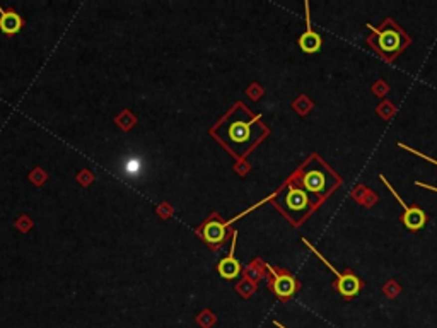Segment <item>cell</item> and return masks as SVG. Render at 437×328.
<instances>
[{
    "instance_id": "6da1fadb",
    "label": "cell",
    "mask_w": 437,
    "mask_h": 328,
    "mask_svg": "<svg viewBox=\"0 0 437 328\" xmlns=\"http://www.w3.org/2000/svg\"><path fill=\"white\" fill-rule=\"evenodd\" d=\"M366 27L372 31V34L367 36L366 39L367 45L386 62H393L405 48L412 45V38L391 17H388L379 27L369 22L366 24Z\"/></svg>"
},
{
    "instance_id": "7a4b0ae2",
    "label": "cell",
    "mask_w": 437,
    "mask_h": 328,
    "mask_svg": "<svg viewBox=\"0 0 437 328\" xmlns=\"http://www.w3.org/2000/svg\"><path fill=\"white\" fill-rule=\"evenodd\" d=\"M297 181L302 190H306L316 202L321 203L328 195H331L340 178L323 161H319V158L312 156L306 167L300 171V178H297Z\"/></svg>"
},
{
    "instance_id": "3957f363",
    "label": "cell",
    "mask_w": 437,
    "mask_h": 328,
    "mask_svg": "<svg viewBox=\"0 0 437 328\" xmlns=\"http://www.w3.org/2000/svg\"><path fill=\"white\" fill-rule=\"evenodd\" d=\"M316 205H319V202H316L306 190H302L294 181L289 183L286 191H282L277 198V207L294 224L302 222Z\"/></svg>"
},
{
    "instance_id": "277c9868",
    "label": "cell",
    "mask_w": 437,
    "mask_h": 328,
    "mask_svg": "<svg viewBox=\"0 0 437 328\" xmlns=\"http://www.w3.org/2000/svg\"><path fill=\"white\" fill-rule=\"evenodd\" d=\"M258 122L260 118H250L248 113L243 118L232 120V122H229L224 141H227L232 149H239L238 154L248 153V149L262 139V134L255 132V129L258 127Z\"/></svg>"
},
{
    "instance_id": "5b68a950",
    "label": "cell",
    "mask_w": 437,
    "mask_h": 328,
    "mask_svg": "<svg viewBox=\"0 0 437 328\" xmlns=\"http://www.w3.org/2000/svg\"><path fill=\"white\" fill-rule=\"evenodd\" d=\"M379 178H381V181L384 183V185L388 186V190L391 191V195L393 197H395L396 200H398L400 202V205L403 207V224H405V227H407V229H410V231H419V229H422L424 226H426V222H427V215H426V212L424 210H420L419 207H410V205H407V203L403 202V198L400 197L398 193H396V190L395 188H393L391 185H390V181H388L386 179V176H383V174H379Z\"/></svg>"
},
{
    "instance_id": "8992f818",
    "label": "cell",
    "mask_w": 437,
    "mask_h": 328,
    "mask_svg": "<svg viewBox=\"0 0 437 328\" xmlns=\"http://www.w3.org/2000/svg\"><path fill=\"white\" fill-rule=\"evenodd\" d=\"M360 287H362V282H360V279L357 277L352 270H345L340 277H336L335 281L336 293L343 296L345 299L355 298V296L360 293Z\"/></svg>"
},
{
    "instance_id": "52a82bcc",
    "label": "cell",
    "mask_w": 437,
    "mask_h": 328,
    "mask_svg": "<svg viewBox=\"0 0 437 328\" xmlns=\"http://www.w3.org/2000/svg\"><path fill=\"white\" fill-rule=\"evenodd\" d=\"M299 46L304 53L311 55L321 48V36L314 33L311 27V15H309V3H306V31L304 34H300L299 38Z\"/></svg>"
},
{
    "instance_id": "ba28073f",
    "label": "cell",
    "mask_w": 437,
    "mask_h": 328,
    "mask_svg": "<svg viewBox=\"0 0 437 328\" xmlns=\"http://www.w3.org/2000/svg\"><path fill=\"white\" fill-rule=\"evenodd\" d=\"M268 269L274 274V284H272L274 293L280 299H289L291 296H294V293L297 291V281L291 274H275L272 267H268Z\"/></svg>"
},
{
    "instance_id": "9c48e42d",
    "label": "cell",
    "mask_w": 437,
    "mask_h": 328,
    "mask_svg": "<svg viewBox=\"0 0 437 328\" xmlns=\"http://www.w3.org/2000/svg\"><path fill=\"white\" fill-rule=\"evenodd\" d=\"M202 236L207 243H210V245H219V243L224 239V236H226V224H222L219 221L207 222L202 229Z\"/></svg>"
},
{
    "instance_id": "30bf717a",
    "label": "cell",
    "mask_w": 437,
    "mask_h": 328,
    "mask_svg": "<svg viewBox=\"0 0 437 328\" xmlns=\"http://www.w3.org/2000/svg\"><path fill=\"white\" fill-rule=\"evenodd\" d=\"M217 270H219V274L222 279H236L238 277L239 272H241V265H239V262L234 258V248H232L229 257L220 260V263L217 265Z\"/></svg>"
},
{
    "instance_id": "8fae6325",
    "label": "cell",
    "mask_w": 437,
    "mask_h": 328,
    "mask_svg": "<svg viewBox=\"0 0 437 328\" xmlns=\"http://www.w3.org/2000/svg\"><path fill=\"white\" fill-rule=\"evenodd\" d=\"M22 21L15 12H3L2 17H0V29L7 34H14L21 29Z\"/></svg>"
},
{
    "instance_id": "7c38bea8",
    "label": "cell",
    "mask_w": 437,
    "mask_h": 328,
    "mask_svg": "<svg viewBox=\"0 0 437 328\" xmlns=\"http://www.w3.org/2000/svg\"><path fill=\"white\" fill-rule=\"evenodd\" d=\"M123 171H125L127 176H132V178H137V176L142 174L144 171V163L140 158H128L125 164H123Z\"/></svg>"
},
{
    "instance_id": "4fadbf2b",
    "label": "cell",
    "mask_w": 437,
    "mask_h": 328,
    "mask_svg": "<svg viewBox=\"0 0 437 328\" xmlns=\"http://www.w3.org/2000/svg\"><path fill=\"white\" fill-rule=\"evenodd\" d=\"M400 147H402V149H405V151H408V153H412V154H415V156H419V158H422V159H426V161H429V163H432L434 164V166H437V161L436 159H432V158H429V156H424L422 153H420V151H417V149H412V147H408V146H405V144H400Z\"/></svg>"
},
{
    "instance_id": "5bb4252c",
    "label": "cell",
    "mask_w": 437,
    "mask_h": 328,
    "mask_svg": "<svg viewBox=\"0 0 437 328\" xmlns=\"http://www.w3.org/2000/svg\"><path fill=\"white\" fill-rule=\"evenodd\" d=\"M415 185H417V186H424V188H427V190H431V191H436V193H437V188H436V186H431V185H424L422 181H417Z\"/></svg>"
}]
</instances>
